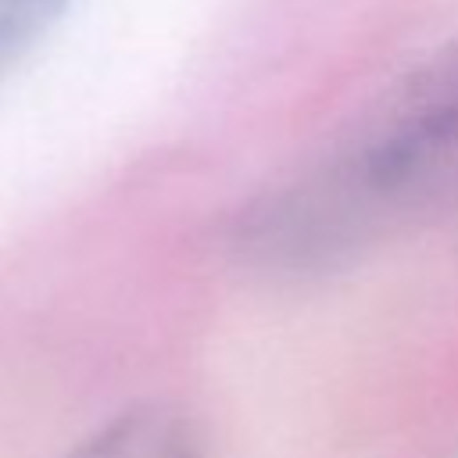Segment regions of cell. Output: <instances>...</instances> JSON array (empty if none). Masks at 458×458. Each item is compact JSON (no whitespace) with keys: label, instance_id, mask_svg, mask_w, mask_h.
<instances>
[{"label":"cell","instance_id":"cell-1","mask_svg":"<svg viewBox=\"0 0 458 458\" xmlns=\"http://www.w3.org/2000/svg\"><path fill=\"white\" fill-rule=\"evenodd\" d=\"M458 204V36L354 114L304 168L236 218V254L308 279Z\"/></svg>","mask_w":458,"mask_h":458},{"label":"cell","instance_id":"cell-2","mask_svg":"<svg viewBox=\"0 0 458 458\" xmlns=\"http://www.w3.org/2000/svg\"><path fill=\"white\" fill-rule=\"evenodd\" d=\"M64 458H208V433L186 408L147 401L100 422Z\"/></svg>","mask_w":458,"mask_h":458},{"label":"cell","instance_id":"cell-3","mask_svg":"<svg viewBox=\"0 0 458 458\" xmlns=\"http://www.w3.org/2000/svg\"><path fill=\"white\" fill-rule=\"evenodd\" d=\"M68 0H0V75L61 18Z\"/></svg>","mask_w":458,"mask_h":458}]
</instances>
